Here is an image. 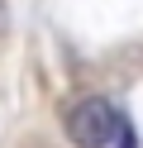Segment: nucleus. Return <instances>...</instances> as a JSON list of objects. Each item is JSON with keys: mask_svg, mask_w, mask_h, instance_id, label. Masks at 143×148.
<instances>
[{"mask_svg": "<svg viewBox=\"0 0 143 148\" xmlns=\"http://www.w3.org/2000/svg\"><path fill=\"white\" fill-rule=\"evenodd\" d=\"M119 110L105 96H81L72 110H67V138L76 148H110L114 134H119Z\"/></svg>", "mask_w": 143, "mask_h": 148, "instance_id": "obj_1", "label": "nucleus"}]
</instances>
